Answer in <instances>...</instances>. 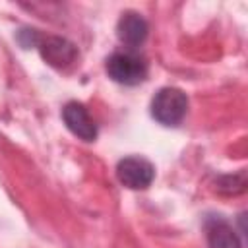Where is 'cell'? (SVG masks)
Listing matches in <instances>:
<instances>
[{"label":"cell","mask_w":248,"mask_h":248,"mask_svg":"<svg viewBox=\"0 0 248 248\" xmlns=\"http://www.w3.org/2000/svg\"><path fill=\"white\" fill-rule=\"evenodd\" d=\"M37 46L41 56L54 68H68L78 60V46L64 37H45Z\"/></svg>","instance_id":"277c9868"},{"label":"cell","mask_w":248,"mask_h":248,"mask_svg":"<svg viewBox=\"0 0 248 248\" xmlns=\"http://www.w3.org/2000/svg\"><path fill=\"white\" fill-rule=\"evenodd\" d=\"M62 118H64V124L68 126V130L74 136H78L79 140L93 141L97 138V124L91 118L89 110L81 103H78V101L68 103L62 108Z\"/></svg>","instance_id":"5b68a950"},{"label":"cell","mask_w":248,"mask_h":248,"mask_svg":"<svg viewBox=\"0 0 248 248\" xmlns=\"http://www.w3.org/2000/svg\"><path fill=\"white\" fill-rule=\"evenodd\" d=\"M116 176L130 190H145L155 178V169L143 157H126L116 165Z\"/></svg>","instance_id":"3957f363"},{"label":"cell","mask_w":248,"mask_h":248,"mask_svg":"<svg viewBox=\"0 0 248 248\" xmlns=\"http://www.w3.org/2000/svg\"><path fill=\"white\" fill-rule=\"evenodd\" d=\"M188 112V97L182 89L163 87L151 101V116L163 126H176Z\"/></svg>","instance_id":"6da1fadb"},{"label":"cell","mask_w":248,"mask_h":248,"mask_svg":"<svg viewBox=\"0 0 248 248\" xmlns=\"http://www.w3.org/2000/svg\"><path fill=\"white\" fill-rule=\"evenodd\" d=\"M107 74L112 81L122 85H138L147 76V62L132 50L112 52L107 60Z\"/></svg>","instance_id":"7a4b0ae2"},{"label":"cell","mask_w":248,"mask_h":248,"mask_svg":"<svg viewBox=\"0 0 248 248\" xmlns=\"http://www.w3.org/2000/svg\"><path fill=\"white\" fill-rule=\"evenodd\" d=\"M205 238L209 248H242L236 231L223 217H209L205 221Z\"/></svg>","instance_id":"52a82bcc"},{"label":"cell","mask_w":248,"mask_h":248,"mask_svg":"<svg viewBox=\"0 0 248 248\" xmlns=\"http://www.w3.org/2000/svg\"><path fill=\"white\" fill-rule=\"evenodd\" d=\"M147 33H149V25L138 12L122 14L116 23V35L128 46H140L147 39Z\"/></svg>","instance_id":"8992f818"}]
</instances>
